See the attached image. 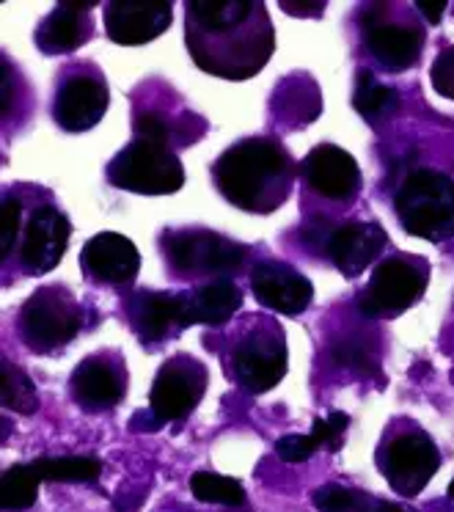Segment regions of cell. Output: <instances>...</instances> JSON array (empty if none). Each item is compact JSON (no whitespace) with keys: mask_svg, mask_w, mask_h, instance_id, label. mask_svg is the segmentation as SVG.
Segmentation results:
<instances>
[{"mask_svg":"<svg viewBox=\"0 0 454 512\" xmlns=\"http://www.w3.org/2000/svg\"><path fill=\"white\" fill-rule=\"evenodd\" d=\"M229 45V61L223 78L240 80L232 47H248L262 61L273 56V23L267 20L265 3L248 0H190L188 47L193 61L210 75H218Z\"/></svg>","mask_w":454,"mask_h":512,"instance_id":"cell-1","label":"cell"},{"mask_svg":"<svg viewBox=\"0 0 454 512\" xmlns=\"http://www.w3.org/2000/svg\"><path fill=\"white\" fill-rule=\"evenodd\" d=\"M221 196L237 210L273 212L292 190L295 168L287 149L273 138H245L212 166Z\"/></svg>","mask_w":454,"mask_h":512,"instance_id":"cell-2","label":"cell"},{"mask_svg":"<svg viewBox=\"0 0 454 512\" xmlns=\"http://www.w3.org/2000/svg\"><path fill=\"white\" fill-rule=\"evenodd\" d=\"M397 218L405 232L430 243L454 237V182L446 174L419 168L397 193Z\"/></svg>","mask_w":454,"mask_h":512,"instance_id":"cell-3","label":"cell"},{"mask_svg":"<svg viewBox=\"0 0 454 512\" xmlns=\"http://www.w3.org/2000/svg\"><path fill=\"white\" fill-rule=\"evenodd\" d=\"M111 185L141 196H168L185 185V168L171 146L135 135L108 166Z\"/></svg>","mask_w":454,"mask_h":512,"instance_id":"cell-4","label":"cell"},{"mask_svg":"<svg viewBox=\"0 0 454 512\" xmlns=\"http://www.w3.org/2000/svg\"><path fill=\"white\" fill-rule=\"evenodd\" d=\"M83 314L75 295L64 287H42L25 301L20 312L23 342L36 353L58 350L78 336Z\"/></svg>","mask_w":454,"mask_h":512,"instance_id":"cell-5","label":"cell"},{"mask_svg":"<svg viewBox=\"0 0 454 512\" xmlns=\"http://www.w3.org/2000/svg\"><path fill=\"white\" fill-rule=\"evenodd\" d=\"M163 254L174 273L193 276H221V273H237L248 259V248L234 243L229 237L207 232V229H179L166 232L160 237Z\"/></svg>","mask_w":454,"mask_h":512,"instance_id":"cell-6","label":"cell"},{"mask_svg":"<svg viewBox=\"0 0 454 512\" xmlns=\"http://www.w3.org/2000/svg\"><path fill=\"white\" fill-rule=\"evenodd\" d=\"M287 367V339L281 325L273 320L256 323L251 331H245L232 350L234 378L254 394L276 389L287 375Z\"/></svg>","mask_w":454,"mask_h":512,"instance_id":"cell-7","label":"cell"},{"mask_svg":"<svg viewBox=\"0 0 454 512\" xmlns=\"http://www.w3.org/2000/svg\"><path fill=\"white\" fill-rule=\"evenodd\" d=\"M427 279V262L413 256H388L372 273L358 309L364 317H397L424 295Z\"/></svg>","mask_w":454,"mask_h":512,"instance_id":"cell-8","label":"cell"},{"mask_svg":"<svg viewBox=\"0 0 454 512\" xmlns=\"http://www.w3.org/2000/svg\"><path fill=\"white\" fill-rule=\"evenodd\" d=\"M53 102V119L67 133H86L97 127L108 111V83L100 69L80 64L75 69H64Z\"/></svg>","mask_w":454,"mask_h":512,"instance_id":"cell-9","label":"cell"},{"mask_svg":"<svg viewBox=\"0 0 454 512\" xmlns=\"http://www.w3.org/2000/svg\"><path fill=\"white\" fill-rule=\"evenodd\" d=\"M438 466H441V455L432 438L416 427L391 435L383 446V474L388 485L408 499L419 496L424 485L435 477Z\"/></svg>","mask_w":454,"mask_h":512,"instance_id":"cell-10","label":"cell"},{"mask_svg":"<svg viewBox=\"0 0 454 512\" xmlns=\"http://www.w3.org/2000/svg\"><path fill=\"white\" fill-rule=\"evenodd\" d=\"M204 391H207V369L193 356L182 353L166 361L155 375L149 391V408L157 422H177L199 405Z\"/></svg>","mask_w":454,"mask_h":512,"instance_id":"cell-11","label":"cell"},{"mask_svg":"<svg viewBox=\"0 0 454 512\" xmlns=\"http://www.w3.org/2000/svg\"><path fill=\"white\" fill-rule=\"evenodd\" d=\"M69 218L53 204H42L31 212L20 237V262L25 273L42 276L61 262L69 243Z\"/></svg>","mask_w":454,"mask_h":512,"instance_id":"cell-12","label":"cell"},{"mask_svg":"<svg viewBox=\"0 0 454 512\" xmlns=\"http://www.w3.org/2000/svg\"><path fill=\"white\" fill-rule=\"evenodd\" d=\"M174 17L168 0H111L105 3V31L111 42L138 47L166 34Z\"/></svg>","mask_w":454,"mask_h":512,"instance_id":"cell-13","label":"cell"},{"mask_svg":"<svg viewBox=\"0 0 454 512\" xmlns=\"http://www.w3.org/2000/svg\"><path fill=\"white\" fill-rule=\"evenodd\" d=\"M127 391V372L119 353H97L83 358L72 372V394L80 408L86 411H105L124 400Z\"/></svg>","mask_w":454,"mask_h":512,"instance_id":"cell-14","label":"cell"},{"mask_svg":"<svg viewBox=\"0 0 454 512\" xmlns=\"http://www.w3.org/2000/svg\"><path fill=\"white\" fill-rule=\"evenodd\" d=\"M80 268L86 273V279L122 287L138 276L141 254H138V248L130 237L116 232H100L83 245Z\"/></svg>","mask_w":454,"mask_h":512,"instance_id":"cell-15","label":"cell"},{"mask_svg":"<svg viewBox=\"0 0 454 512\" xmlns=\"http://www.w3.org/2000/svg\"><path fill=\"white\" fill-rule=\"evenodd\" d=\"M251 292L265 309L278 314H300L314 298L311 281L284 262H259L251 273Z\"/></svg>","mask_w":454,"mask_h":512,"instance_id":"cell-16","label":"cell"},{"mask_svg":"<svg viewBox=\"0 0 454 512\" xmlns=\"http://www.w3.org/2000/svg\"><path fill=\"white\" fill-rule=\"evenodd\" d=\"M386 232H383V226H377V223H342V226H336L328 232L325 237V254L331 259L336 270L347 276V279H355V276H361L372 262H375L380 251H383V245H386Z\"/></svg>","mask_w":454,"mask_h":512,"instance_id":"cell-17","label":"cell"},{"mask_svg":"<svg viewBox=\"0 0 454 512\" xmlns=\"http://www.w3.org/2000/svg\"><path fill=\"white\" fill-rule=\"evenodd\" d=\"M303 174H306V182L311 188L325 199L347 201L361 190L358 163H355V157L350 152H344L342 146H314L303 160Z\"/></svg>","mask_w":454,"mask_h":512,"instance_id":"cell-18","label":"cell"},{"mask_svg":"<svg viewBox=\"0 0 454 512\" xmlns=\"http://www.w3.org/2000/svg\"><path fill=\"white\" fill-rule=\"evenodd\" d=\"M386 14V3H375L369 12H364V39L372 56L391 69H408L419 61L421 36L419 28H402V25L380 23Z\"/></svg>","mask_w":454,"mask_h":512,"instance_id":"cell-19","label":"cell"},{"mask_svg":"<svg viewBox=\"0 0 454 512\" xmlns=\"http://www.w3.org/2000/svg\"><path fill=\"white\" fill-rule=\"evenodd\" d=\"M100 6L97 0H61L36 28V45L47 56L69 53L86 45L91 36L89 12Z\"/></svg>","mask_w":454,"mask_h":512,"instance_id":"cell-20","label":"cell"},{"mask_svg":"<svg viewBox=\"0 0 454 512\" xmlns=\"http://www.w3.org/2000/svg\"><path fill=\"white\" fill-rule=\"evenodd\" d=\"M135 334L144 342H163L171 331L188 328L185 320V295L141 290L130 303Z\"/></svg>","mask_w":454,"mask_h":512,"instance_id":"cell-21","label":"cell"},{"mask_svg":"<svg viewBox=\"0 0 454 512\" xmlns=\"http://www.w3.org/2000/svg\"><path fill=\"white\" fill-rule=\"evenodd\" d=\"M185 295V320L190 325H221L232 320L243 306V292L229 279L204 284L199 290L182 292Z\"/></svg>","mask_w":454,"mask_h":512,"instance_id":"cell-22","label":"cell"},{"mask_svg":"<svg viewBox=\"0 0 454 512\" xmlns=\"http://www.w3.org/2000/svg\"><path fill=\"white\" fill-rule=\"evenodd\" d=\"M39 471L34 463H14L3 471V496H0V507L3 512H23L34 507L36 496H39Z\"/></svg>","mask_w":454,"mask_h":512,"instance_id":"cell-23","label":"cell"},{"mask_svg":"<svg viewBox=\"0 0 454 512\" xmlns=\"http://www.w3.org/2000/svg\"><path fill=\"white\" fill-rule=\"evenodd\" d=\"M34 468L47 482H94L102 474L97 457H39Z\"/></svg>","mask_w":454,"mask_h":512,"instance_id":"cell-24","label":"cell"},{"mask_svg":"<svg viewBox=\"0 0 454 512\" xmlns=\"http://www.w3.org/2000/svg\"><path fill=\"white\" fill-rule=\"evenodd\" d=\"M353 108L358 113H364L366 119H380V116H386V113L397 108V91L375 80V75L369 69H361L358 78H355Z\"/></svg>","mask_w":454,"mask_h":512,"instance_id":"cell-25","label":"cell"},{"mask_svg":"<svg viewBox=\"0 0 454 512\" xmlns=\"http://www.w3.org/2000/svg\"><path fill=\"white\" fill-rule=\"evenodd\" d=\"M0 402L3 408L14 413H34L39 405V394H36L34 380L25 375L23 369L14 367L12 361H3L0 369Z\"/></svg>","mask_w":454,"mask_h":512,"instance_id":"cell-26","label":"cell"},{"mask_svg":"<svg viewBox=\"0 0 454 512\" xmlns=\"http://www.w3.org/2000/svg\"><path fill=\"white\" fill-rule=\"evenodd\" d=\"M190 490L196 499L207 501V504H226V507L245 504L243 485L234 477H223L215 471H196L190 477Z\"/></svg>","mask_w":454,"mask_h":512,"instance_id":"cell-27","label":"cell"},{"mask_svg":"<svg viewBox=\"0 0 454 512\" xmlns=\"http://www.w3.org/2000/svg\"><path fill=\"white\" fill-rule=\"evenodd\" d=\"M314 507L320 512H361V504H369L372 499H366L361 493H353L344 485H322L314 490Z\"/></svg>","mask_w":454,"mask_h":512,"instance_id":"cell-28","label":"cell"},{"mask_svg":"<svg viewBox=\"0 0 454 512\" xmlns=\"http://www.w3.org/2000/svg\"><path fill=\"white\" fill-rule=\"evenodd\" d=\"M20 221H23V204L17 196H3V210H0V251H3V262L12 254L17 234H20Z\"/></svg>","mask_w":454,"mask_h":512,"instance_id":"cell-29","label":"cell"},{"mask_svg":"<svg viewBox=\"0 0 454 512\" xmlns=\"http://www.w3.org/2000/svg\"><path fill=\"white\" fill-rule=\"evenodd\" d=\"M347 427H350V416L342 411H333L328 413L325 419H314V427H311V435H314V441L325 449H331L336 452L339 444H342L344 433H347Z\"/></svg>","mask_w":454,"mask_h":512,"instance_id":"cell-30","label":"cell"},{"mask_svg":"<svg viewBox=\"0 0 454 512\" xmlns=\"http://www.w3.org/2000/svg\"><path fill=\"white\" fill-rule=\"evenodd\" d=\"M333 361L342 364V367L355 369L361 375H380L375 358L369 356L361 345H355V342H342V345L333 347Z\"/></svg>","mask_w":454,"mask_h":512,"instance_id":"cell-31","label":"cell"},{"mask_svg":"<svg viewBox=\"0 0 454 512\" xmlns=\"http://www.w3.org/2000/svg\"><path fill=\"white\" fill-rule=\"evenodd\" d=\"M320 449V444L314 441V435H284L276 441V455L284 463H303L309 460L314 452Z\"/></svg>","mask_w":454,"mask_h":512,"instance_id":"cell-32","label":"cell"},{"mask_svg":"<svg viewBox=\"0 0 454 512\" xmlns=\"http://www.w3.org/2000/svg\"><path fill=\"white\" fill-rule=\"evenodd\" d=\"M135 135L138 138H149V141H163L168 144L171 141V127L163 116L157 113H141L135 116Z\"/></svg>","mask_w":454,"mask_h":512,"instance_id":"cell-33","label":"cell"},{"mask_svg":"<svg viewBox=\"0 0 454 512\" xmlns=\"http://www.w3.org/2000/svg\"><path fill=\"white\" fill-rule=\"evenodd\" d=\"M432 83H435V89L441 91L443 97H452L454 100V47L446 50L443 56H438L435 67H432Z\"/></svg>","mask_w":454,"mask_h":512,"instance_id":"cell-34","label":"cell"},{"mask_svg":"<svg viewBox=\"0 0 454 512\" xmlns=\"http://www.w3.org/2000/svg\"><path fill=\"white\" fill-rule=\"evenodd\" d=\"M416 6H419V12L424 14L432 25L441 23L443 12H446V0H419Z\"/></svg>","mask_w":454,"mask_h":512,"instance_id":"cell-35","label":"cell"},{"mask_svg":"<svg viewBox=\"0 0 454 512\" xmlns=\"http://www.w3.org/2000/svg\"><path fill=\"white\" fill-rule=\"evenodd\" d=\"M12 108V72L6 69V58H3V116Z\"/></svg>","mask_w":454,"mask_h":512,"instance_id":"cell-36","label":"cell"},{"mask_svg":"<svg viewBox=\"0 0 454 512\" xmlns=\"http://www.w3.org/2000/svg\"><path fill=\"white\" fill-rule=\"evenodd\" d=\"M375 512H416V510H408V507H402V504H394V501H377Z\"/></svg>","mask_w":454,"mask_h":512,"instance_id":"cell-37","label":"cell"},{"mask_svg":"<svg viewBox=\"0 0 454 512\" xmlns=\"http://www.w3.org/2000/svg\"><path fill=\"white\" fill-rule=\"evenodd\" d=\"M449 496H452V499H454V479H452V485H449Z\"/></svg>","mask_w":454,"mask_h":512,"instance_id":"cell-38","label":"cell"}]
</instances>
